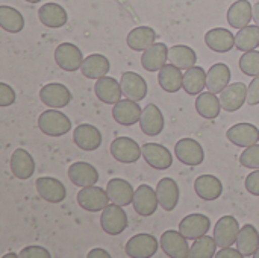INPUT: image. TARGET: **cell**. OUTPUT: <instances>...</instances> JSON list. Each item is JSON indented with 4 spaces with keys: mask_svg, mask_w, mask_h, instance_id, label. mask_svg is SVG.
Instances as JSON below:
<instances>
[{
    "mask_svg": "<svg viewBox=\"0 0 259 258\" xmlns=\"http://www.w3.org/2000/svg\"><path fill=\"white\" fill-rule=\"evenodd\" d=\"M38 128L42 134H46L49 137H61V135H65L67 132H70L71 122L64 113L56 111V108H53V109H47L39 114Z\"/></svg>",
    "mask_w": 259,
    "mask_h": 258,
    "instance_id": "cell-1",
    "label": "cell"
},
{
    "mask_svg": "<svg viewBox=\"0 0 259 258\" xmlns=\"http://www.w3.org/2000/svg\"><path fill=\"white\" fill-rule=\"evenodd\" d=\"M76 201L82 210L97 213V211H103L109 205L111 199L106 190L96 186H90V187H82V190H79Z\"/></svg>",
    "mask_w": 259,
    "mask_h": 258,
    "instance_id": "cell-2",
    "label": "cell"
},
{
    "mask_svg": "<svg viewBox=\"0 0 259 258\" xmlns=\"http://www.w3.org/2000/svg\"><path fill=\"white\" fill-rule=\"evenodd\" d=\"M100 227L109 236H118L127 228V214L121 205H108L100 216Z\"/></svg>",
    "mask_w": 259,
    "mask_h": 258,
    "instance_id": "cell-3",
    "label": "cell"
},
{
    "mask_svg": "<svg viewBox=\"0 0 259 258\" xmlns=\"http://www.w3.org/2000/svg\"><path fill=\"white\" fill-rule=\"evenodd\" d=\"M109 152L112 155V158L118 163L123 164H132L137 163L140 160V157H143V151L140 148V144L129 138V137H118L111 143Z\"/></svg>",
    "mask_w": 259,
    "mask_h": 258,
    "instance_id": "cell-4",
    "label": "cell"
},
{
    "mask_svg": "<svg viewBox=\"0 0 259 258\" xmlns=\"http://www.w3.org/2000/svg\"><path fill=\"white\" fill-rule=\"evenodd\" d=\"M188 239L181 233V231H173L168 230L162 233L159 239V248L164 251L167 257L171 258H187L190 257V246H188Z\"/></svg>",
    "mask_w": 259,
    "mask_h": 258,
    "instance_id": "cell-5",
    "label": "cell"
},
{
    "mask_svg": "<svg viewBox=\"0 0 259 258\" xmlns=\"http://www.w3.org/2000/svg\"><path fill=\"white\" fill-rule=\"evenodd\" d=\"M55 62L64 71H76L82 67L83 55L76 44L62 43L55 49Z\"/></svg>",
    "mask_w": 259,
    "mask_h": 258,
    "instance_id": "cell-6",
    "label": "cell"
},
{
    "mask_svg": "<svg viewBox=\"0 0 259 258\" xmlns=\"http://www.w3.org/2000/svg\"><path fill=\"white\" fill-rule=\"evenodd\" d=\"M175 155L185 166H200L205 161V152L194 138H181L175 146Z\"/></svg>",
    "mask_w": 259,
    "mask_h": 258,
    "instance_id": "cell-7",
    "label": "cell"
},
{
    "mask_svg": "<svg viewBox=\"0 0 259 258\" xmlns=\"http://www.w3.org/2000/svg\"><path fill=\"white\" fill-rule=\"evenodd\" d=\"M35 189L41 199H44L49 204H61L67 198V189L65 186L50 176H41L35 182Z\"/></svg>",
    "mask_w": 259,
    "mask_h": 258,
    "instance_id": "cell-8",
    "label": "cell"
},
{
    "mask_svg": "<svg viewBox=\"0 0 259 258\" xmlns=\"http://www.w3.org/2000/svg\"><path fill=\"white\" fill-rule=\"evenodd\" d=\"M132 204H134V210L137 211V214H140L143 217H149V216L155 214V211L158 210V205H159L156 189L153 190L150 186L141 184L135 190Z\"/></svg>",
    "mask_w": 259,
    "mask_h": 258,
    "instance_id": "cell-9",
    "label": "cell"
},
{
    "mask_svg": "<svg viewBox=\"0 0 259 258\" xmlns=\"http://www.w3.org/2000/svg\"><path fill=\"white\" fill-rule=\"evenodd\" d=\"M124 251L132 258H150L158 252V239L152 234H137L127 240Z\"/></svg>",
    "mask_w": 259,
    "mask_h": 258,
    "instance_id": "cell-10",
    "label": "cell"
},
{
    "mask_svg": "<svg viewBox=\"0 0 259 258\" xmlns=\"http://www.w3.org/2000/svg\"><path fill=\"white\" fill-rule=\"evenodd\" d=\"M39 99L49 108H65L71 102V93L64 84L52 82L39 90Z\"/></svg>",
    "mask_w": 259,
    "mask_h": 258,
    "instance_id": "cell-11",
    "label": "cell"
},
{
    "mask_svg": "<svg viewBox=\"0 0 259 258\" xmlns=\"http://www.w3.org/2000/svg\"><path fill=\"white\" fill-rule=\"evenodd\" d=\"M240 225L238 220L234 216H223L219 219L215 228H214V239L219 245V248H228L237 243L238 234H240Z\"/></svg>",
    "mask_w": 259,
    "mask_h": 258,
    "instance_id": "cell-12",
    "label": "cell"
},
{
    "mask_svg": "<svg viewBox=\"0 0 259 258\" xmlns=\"http://www.w3.org/2000/svg\"><path fill=\"white\" fill-rule=\"evenodd\" d=\"M141 151H143V158L146 160V163L156 170H167L173 164L171 152L162 144L146 143L141 146Z\"/></svg>",
    "mask_w": 259,
    "mask_h": 258,
    "instance_id": "cell-13",
    "label": "cell"
},
{
    "mask_svg": "<svg viewBox=\"0 0 259 258\" xmlns=\"http://www.w3.org/2000/svg\"><path fill=\"white\" fill-rule=\"evenodd\" d=\"M73 141L79 149H82L85 152H93L102 146V134L96 126L82 123L74 128Z\"/></svg>",
    "mask_w": 259,
    "mask_h": 258,
    "instance_id": "cell-14",
    "label": "cell"
},
{
    "mask_svg": "<svg viewBox=\"0 0 259 258\" xmlns=\"http://www.w3.org/2000/svg\"><path fill=\"white\" fill-rule=\"evenodd\" d=\"M141 114H143V109L138 105V102L129 97L118 100L112 108V117L121 126H132L138 123L141 119Z\"/></svg>",
    "mask_w": 259,
    "mask_h": 258,
    "instance_id": "cell-15",
    "label": "cell"
},
{
    "mask_svg": "<svg viewBox=\"0 0 259 258\" xmlns=\"http://www.w3.org/2000/svg\"><path fill=\"white\" fill-rule=\"evenodd\" d=\"M247 91H249V87H246L244 82L229 84L220 93L222 108L228 113L238 111L244 105V102H247Z\"/></svg>",
    "mask_w": 259,
    "mask_h": 258,
    "instance_id": "cell-16",
    "label": "cell"
},
{
    "mask_svg": "<svg viewBox=\"0 0 259 258\" xmlns=\"http://www.w3.org/2000/svg\"><path fill=\"white\" fill-rule=\"evenodd\" d=\"M226 137L238 148H249L259 141V129L252 123H237L228 129Z\"/></svg>",
    "mask_w": 259,
    "mask_h": 258,
    "instance_id": "cell-17",
    "label": "cell"
},
{
    "mask_svg": "<svg viewBox=\"0 0 259 258\" xmlns=\"http://www.w3.org/2000/svg\"><path fill=\"white\" fill-rule=\"evenodd\" d=\"M211 228V220L208 216L205 214H188L187 217H184L179 224V231L188 239V240H196L205 234H208Z\"/></svg>",
    "mask_w": 259,
    "mask_h": 258,
    "instance_id": "cell-18",
    "label": "cell"
},
{
    "mask_svg": "<svg viewBox=\"0 0 259 258\" xmlns=\"http://www.w3.org/2000/svg\"><path fill=\"white\" fill-rule=\"evenodd\" d=\"M94 93L100 102H103L106 105H115L118 100H121L123 90H121L120 81H117L111 76H103L96 81Z\"/></svg>",
    "mask_w": 259,
    "mask_h": 258,
    "instance_id": "cell-19",
    "label": "cell"
},
{
    "mask_svg": "<svg viewBox=\"0 0 259 258\" xmlns=\"http://www.w3.org/2000/svg\"><path fill=\"white\" fill-rule=\"evenodd\" d=\"M68 179L77 186V187H90V186H96V182L99 181V172L94 166H91L90 163L85 161H77L73 163L68 167Z\"/></svg>",
    "mask_w": 259,
    "mask_h": 258,
    "instance_id": "cell-20",
    "label": "cell"
},
{
    "mask_svg": "<svg viewBox=\"0 0 259 258\" xmlns=\"http://www.w3.org/2000/svg\"><path fill=\"white\" fill-rule=\"evenodd\" d=\"M120 85H121L123 94L135 102H140L147 96V82L141 75L135 71L123 73L120 79Z\"/></svg>",
    "mask_w": 259,
    "mask_h": 258,
    "instance_id": "cell-21",
    "label": "cell"
},
{
    "mask_svg": "<svg viewBox=\"0 0 259 258\" xmlns=\"http://www.w3.org/2000/svg\"><path fill=\"white\" fill-rule=\"evenodd\" d=\"M156 195L159 199V207L165 211H173L179 204V186L171 178H162L158 181Z\"/></svg>",
    "mask_w": 259,
    "mask_h": 258,
    "instance_id": "cell-22",
    "label": "cell"
},
{
    "mask_svg": "<svg viewBox=\"0 0 259 258\" xmlns=\"http://www.w3.org/2000/svg\"><path fill=\"white\" fill-rule=\"evenodd\" d=\"M194 192L200 199H203L206 202H212L222 196L223 184L214 175H200L194 181Z\"/></svg>",
    "mask_w": 259,
    "mask_h": 258,
    "instance_id": "cell-23",
    "label": "cell"
},
{
    "mask_svg": "<svg viewBox=\"0 0 259 258\" xmlns=\"http://www.w3.org/2000/svg\"><path fill=\"white\" fill-rule=\"evenodd\" d=\"M140 126L141 131L149 135V137H156L162 132L164 129V116L158 105L150 103L143 109L141 119H140Z\"/></svg>",
    "mask_w": 259,
    "mask_h": 258,
    "instance_id": "cell-24",
    "label": "cell"
},
{
    "mask_svg": "<svg viewBox=\"0 0 259 258\" xmlns=\"http://www.w3.org/2000/svg\"><path fill=\"white\" fill-rule=\"evenodd\" d=\"M11 172L18 179H29L35 172V161L26 149H15L11 155Z\"/></svg>",
    "mask_w": 259,
    "mask_h": 258,
    "instance_id": "cell-25",
    "label": "cell"
},
{
    "mask_svg": "<svg viewBox=\"0 0 259 258\" xmlns=\"http://www.w3.org/2000/svg\"><path fill=\"white\" fill-rule=\"evenodd\" d=\"M106 192L109 195L111 202L121 205V207H127L134 202V195L135 190L131 186V182L121 179V178H112L108 181L106 184Z\"/></svg>",
    "mask_w": 259,
    "mask_h": 258,
    "instance_id": "cell-26",
    "label": "cell"
},
{
    "mask_svg": "<svg viewBox=\"0 0 259 258\" xmlns=\"http://www.w3.org/2000/svg\"><path fill=\"white\" fill-rule=\"evenodd\" d=\"M206 46L217 53H228L235 47V36L231 30L225 27H215L206 32L205 35Z\"/></svg>",
    "mask_w": 259,
    "mask_h": 258,
    "instance_id": "cell-27",
    "label": "cell"
},
{
    "mask_svg": "<svg viewBox=\"0 0 259 258\" xmlns=\"http://www.w3.org/2000/svg\"><path fill=\"white\" fill-rule=\"evenodd\" d=\"M168 47L164 43H155L149 49L143 52L141 56V65L147 71H159L168 59Z\"/></svg>",
    "mask_w": 259,
    "mask_h": 258,
    "instance_id": "cell-28",
    "label": "cell"
},
{
    "mask_svg": "<svg viewBox=\"0 0 259 258\" xmlns=\"http://www.w3.org/2000/svg\"><path fill=\"white\" fill-rule=\"evenodd\" d=\"M253 20V6L249 0H237L228 9V23L234 29H243Z\"/></svg>",
    "mask_w": 259,
    "mask_h": 258,
    "instance_id": "cell-29",
    "label": "cell"
},
{
    "mask_svg": "<svg viewBox=\"0 0 259 258\" xmlns=\"http://www.w3.org/2000/svg\"><path fill=\"white\" fill-rule=\"evenodd\" d=\"M38 18L44 26L50 29H58V27L65 26L68 15H67V11L61 5L46 3L38 9Z\"/></svg>",
    "mask_w": 259,
    "mask_h": 258,
    "instance_id": "cell-30",
    "label": "cell"
},
{
    "mask_svg": "<svg viewBox=\"0 0 259 258\" xmlns=\"http://www.w3.org/2000/svg\"><path fill=\"white\" fill-rule=\"evenodd\" d=\"M155 41H156V32L149 26L134 27L126 38L129 49H132L134 52H144L146 49L153 46Z\"/></svg>",
    "mask_w": 259,
    "mask_h": 258,
    "instance_id": "cell-31",
    "label": "cell"
},
{
    "mask_svg": "<svg viewBox=\"0 0 259 258\" xmlns=\"http://www.w3.org/2000/svg\"><path fill=\"white\" fill-rule=\"evenodd\" d=\"M111 68L109 59L102 53H93L87 56L82 62L80 71L88 79H100L108 75Z\"/></svg>",
    "mask_w": 259,
    "mask_h": 258,
    "instance_id": "cell-32",
    "label": "cell"
},
{
    "mask_svg": "<svg viewBox=\"0 0 259 258\" xmlns=\"http://www.w3.org/2000/svg\"><path fill=\"white\" fill-rule=\"evenodd\" d=\"M158 82H159V87L164 91H167V93H178L182 88V84H184L182 70L179 67L173 65L171 62L165 64L159 70V73H158Z\"/></svg>",
    "mask_w": 259,
    "mask_h": 258,
    "instance_id": "cell-33",
    "label": "cell"
},
{
    "mask_svg": "<svg viewBox=\"0 0 259 258\" xmlns=\"http://www.w3.org/2000/svg\"><path fill=\"white\" fill-rule=\"evenodd\" d=\"M231 82V68L223 64H214L206 75V88L212 93H222Z\"/></svg>",
    "mask_w": 259,
    "mask_h": 258,
    "instance_id": "cell-34",
    "label": "cell"
},
{
    "mask_svg": "<svg viewBox=\"0 0 259 258\" xmlns=\"http://www.w3.org/2000/svg\"><path fill=\"white\" fill-rule=\"evenodd\" d=\"M196 111L203 119H208V120L217 119L222 111V102L217 97V94L212 91L200 93L196 99Z\"/></svg>",
    "mask_w": 259,
    "mask_h": 258,
    "instance_id": "cell-35",
    "label": "cell"
},
{
    "mask_svg": "<svg viewBox=\"0 0 259 258\" xmlns=\"http://www.w3.org/2000/svg\"><path fill=\"white\" fill-rule=\"evenodd\" d=\"M206 75L208 73L205 71L203 67L194 65L188 68L184 73V84H182V88L185 90V93L191 96L200 94L206 87Z\"/></svg>",
    "mask_w": 259,
    "mask_h": 258,
    "instance_id": "cell-36",
    "label": "cell"
},
{
    "mask_svg": "<svg viewBox=\"0 0 259 258\" xmlns=\"http://www.w3.org/2000/svg\"><path fill=\"white\" fill-rule=\"evenodd\" d=\"M237 248L241 251L244 257H253V254L259 248V233L253 225L247 224L240 230L237 239Z\"/></svg>",
    "mask_w": 259,
    "mask_h": 258,
    "instance_id": "cell-37",
    "label": "cell"
},
{
    "mask_svg": "<svg viewBox=\"0 0 259 258\" xmlns=\"http://www.w3.org/2000/svg\"><path fill=\"white\" fill-rule=\"evenodd\" d=\"M168 59L173 65L179 67L181 70H188L196 65L197 62V55L196 52L185 44H178L170 47L168 50Z\"/></svg>",
    "mask_w": 259,
    "mask_h": 258,
    "instance_id": "cell-38",
    "label": "cell"
},
{
    "mask_svg": "<svg viewBox=\"0 0 259 258\" xmlns=\"http://www.w3.org/2000/svg\"><path fill=\"white\" fill-rule=\"evenodd\" d=\"M0 26L9 33H18L24 29V17L12 6H0Z\"/></svg>",
    "mask_w": 259,
    "mask_h": 258,
    "instance_id": "cell-39",
    "label": "cell"
},
{
    "mask_svg": "<svg viewBox=\"0 0 259 258\" xmlns=\"http://www.w3.org/2000/svg\"><path fill=\"white\" fill-rule=\"evenodd\" d=\"M235 47L241 52H250L259 47V26H246L235 35Z\"/></svg>",
    "mask_w": 259,
    "mask_h": 258,
    "instance_id": "cell-40",
    "label": "cell"
},
{
    "mask_svg": "<svg viewBox=\"0 0 259 258\" xmlns=\"http://www.w3.org/2000/svg\"><path fill=\"white\" fill-rule=\"evenodd\" d=\"M217 242L214 237H209L208 234L199 237L194 240L191 249H190V258H212L217 254Z\"/></svg>",
    "mask_w": 259,
    "mask_h": 258,
    "instance_id": "cell-41",
    "label": "cell"
},
{
    "mask_svg": "<svg viewBox=\"0 0 259 258\" xmlns=\"http://www.w3.org/2000/svg\"><path fill=\"white\" fill-rule=\"evenodd\" d=\"M240 68L246 76H258L259 75V52L250 50L244 52L240 58Z\"/></svg>",
    "mask_w": 259,
    "mask_h": 258,
    "instance_id": "cell-42",
    "label": "cell"
},
{
    "mask_svg": "<svg viewBox=\"0 0 259 258\" xmlns=\"http://www.w3.org/2000/svg\"><path fill=\"white\" fill-rule=\"evenodd\" d=\"M240 163L241 166L247 167V169H259V144H253L246 148V151L241 154L240 157Z\"/></svg>",
    "mask_w": 259,
    "mask_h": 258,
    "instance_id": "cell-43",
    "label": "cell"
},
{
    "mask_svg": "<svg viewBox=\"0 0 259 258\" xmlns=\"http://www.w3.org/2000/svg\"><path fill=\"white\" fill-rule=\"evenodd\" d=\"M20 258H50V252L42 246H27L23 248L18 254Z\"/></svg>",
    "mask_w": 259,
    "mask_h": 258,
    "instance_id": "cell-44",
    "label": "cell"
},
{
    "mask_svg": "<svg viewBox=\"0 0 259 258\" xmlns=\"http://www.w3.org/2000/svg\"><path fill=\"white\" fill-rule=\"evenodd\" d=\"M15 102V91L8 84H0V106H9Z\"/></svg>",
    "mask_w": 259,
    "mask_h": 258,
    "instance_id": "cell-45",
    "label": "cell"
},
{
    "mask_svg": "<svg viewBox=\"0 0 259 258\" xmlns=\"http://www.w3.org/2000/svg\"><path fill=\"white\" fill-rule=\"evenodd\" d=\"M246 190L253 195V196H259V169H255L252 173H249L246 176Z\"/></svg>",
    "mask_w": 259,
    "mask_h": 258,
    "instance_id": "cell-46",
    "label": "cell"
},
{
    "mask_svg": "<svg viewBox=\"0 0 259 258\" xmlns=\"http://www.w3.org/2000/svg\"><path fill=\"white\" fill-rule=\"evenodd\" d=\"M247 105L255 106L259 105V75L253 78V81L249 85V91H247Z\"/></svg>",
    "mask_w": 259,
    "mask_h": 258,
    "instance_id": "cell-47",
    "label": "cell"
},
{
    "mask_svg": "<svg viewBox=\"0 0 259 258\" xmlns=\"http://www.w3.org/2000/svg\"><path fill=\"white\" fill-rule=\"evenodd\" d=\"M217 258H243L244 255L241 254V251L237 248L234 249L232 246H228V248H220V251L215 254Z\"/></svg>",
    "mask_w": 259,
    "mask_h": 258,
    "instance_id": "cell-48",
    "label": "cell"
},
{
    "mask_svg": "<svg viewBox=\"0 0 259 258\" xmlns=\"http://www.w3.org/2000/svg\"><path fill=\"white\" fill-rule=\"evenodd\" d=\"M88 258H111V254L102 248H94L88 252Z\"/></svg>",
    "mask_w": 259,
    "mask_h": 258,
    "instance_id": "cell-49",
    "label": "cell"
},
{
    "mask_svg": "<svg viewBox=\"0 0 259 258\" xmlns=\"http://www.w3.org/2000/svg\"><path fill=\"white\" fill-rule=\"evenodd\" d=\"M253 20H255V24L259 26V2L253 6Z\"/></svg>",
    "mask_w": 259,
    "mask_h": 258,
    "instance_id": "cell-50",
    "label": "cell"
},
{
    "mask_svg": "<svg viewBox=\"0 0 259 258\" xmlns=\"http://www.w3.org/2000/svg\"><path fill=\"white\" fill-rule=\"evenodd\" d=\"M9 257H18V255H15V254H6V255H3V258H9Z\"/></svg>",
    "mask_w": 259,
    "mask_h": 258,
    "instance_id": "cell-51",
    "label": "cell"
},
{
    "mask_svg": "<svg viewBox=\"0 0 259 258\" xmlns=\"http://www.w3.org/2000/svg\"><path fill=\"white\" fill-rule=\"evenodd\" d=\"M24 2H27V3H38V2H41V0H24Z\"/></svg>",
    "mask_w": 259,
    "mask_h": 258,
    "instance_id": "cell-52",
    "label": "cell"
},
{
    "mask_svg": "<svg viewBox=\"0 0 259 258\" xmlns=\"http://www.w3.org/2000/svg\"><path fill=\"white\" fill-rule=\"evenodd\" d=\"M253 257H255V258H259V248H258V249H256V252L253 254Z\"/></svg>",
    "mask_w": 259,
    "mask_h": 258,
    "instance_id": "cell-53",
    "label": "cell"
}]
</instances>
